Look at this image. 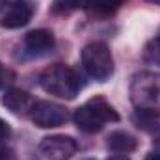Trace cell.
Instances as JSON below:
<instances>
[{"instance_id":"cell-3","label":"cell","mask_w":160,"mask_h":160,"mask_svg":"<svg viewBox=\"0 0 160 160\" xmlns=\"http://www.w3.org/2000/svg\"><path fill=\"white\" fill-rule=\"evenodd\" d=\"M130 101L140 112L160 116V75L140 73L130 84Z\"/></svg>"},{"instance_id":"cell-6","label":"cell","mask_w":160,"mask_h":160,"mask_svg":"<svg viewBox=\"0 0 160 160\" xmlns=\"http://www.w3.org/2000/svg\"><path fill=\"white\" fill-rule=\"evenodd\" d=\"M30 118L39 128H56L67 121V110L56 102L38 101L30 112Z\"/></svg>"},{"instance_id":"cell-16","label":"cell","mask_w":160,"mask_h":160,"mask_svg":"<svg viewBox=\"0 0 160 160\" xmlns=\"http://www.w3.org/2000/svg\"><path fill=\"white\" fill-rule=\"evenodd\" d=\"M145 160H160V153H155V151H151V153L145 157Z\"/></svg>"},{"instance_id":"cell-2","label":"cell","mask_w":160,"mask_h":160,"mask_svg":"<svg viewBox=\"0 0 160 160\" xmlns=\"http://www.w3.org/2000/svg\"><path fill=\"white\" fill-rule=\"evenodd\" d=\"M39 84L47 93L60 97V99H67V101L75 99L80 91L78 75L63 63H54V65L47 67L41 73Z\"/></svg>"},{"instance_id":"cell-11","label":"cell","mask_w":160,"mask_h":160,"mask_svg":"<svg viewBox=\"0 0 160 160\" xmlns=\"http://www.w3.org/2000/svg\"><path fill=\"white\" fill-rule=\"evenodd\" d=\"M125 0H88V8L91 9L93 15H101V17H108L112 13H116L121 8Z\"/></svg>"},{"instance_id":"cell-19","label":"cell","mask_w":160,"mask_h":160,"mask_svg":"<svg viewBox=\"0 0 160 160\" xmlns=\"http://www.w3.org/2000/svg\"><path fill=\"white\" fill-rule=\"evenodd\" d=\"M149 2H153V4H160V0H149Z\"/></svg>"},{"instance_id":"cell-1","label":"cell","mask_w":160,"mask_h":160,"mask_svg":"<svg viewBox=\"0 0 160 160\" xmlns=\"http://www.w3.org/2000/svg\"><path fill=\"white\" fill-rule=\"evenodd\" d=\"M73 119L82 132H99L106 123L119 121V114L104 97H91L75 110Z\"/></svg>"},{"instance_id":"cell-7","label":"cell","mask_w":160,"mask_h":160,"mask_svg":"<svg viewBox=\"0 0 160 160\" xmlns=\"http://www.w3.org/2000/svg\"><path fill=\"white\" fill-rule=\"evenodd\" d=\"M78 145L71 136H47L43 138V142L39 143L41 155L47 160H69L75 153H77Z\"/></svg>"},{"instance_id":"cell-20","label":"cell","mask_w":160,"mask_h":160,"mask_svg":"<svg viewBox=\"0 0 160 160\" xmlns=\"http://www.w3.org/2000/svg\"><path fill=\"white\" fill-rule=\"evenodd\" d=\"M84 160H93V158H84Z\"/></svg>"},{"instance_id":"cell-10","label":"cell","mask_w":160,"mask_h":160,"mask_svg":"<svg viewBox=\"0 0 160 160\" xmlns=\"http://www.w3.org/2000/svg\"><path fill=\"white\" fill-rule=\"evenodd\" d=\"M136 147H138V140L125 130H114L108 136V149H112L114 153L127 155V153H132Z\"/></svg>"},{"instance_id":"cell-9","label":"cell","mask_w":160,"mask_h":160,"mask_svg":"<svg viewBox=\"0 0 160 160\" xmlns=\"http://www.w3.org/2000/svg\"><path fill=\"white\" fill-rule=\"evenodd\" d=\"M24 47L32 54H45L54 47V36L50 30H45V28L32 30L24 38Z\"/></svg>"},{"instance_id":"cell-13","label":"cell","mask_w":160,"mask_h":160,"mask_svg":"<svg viewBox=\"0 0 160 160\" xmlns=\"http://www.w3.org/2000/svg\"><path fill=\"white\" fill-rule=\"evenodd\" d=\"M15 78V75H13V71L11 69H8L6 65H2L0 63V89H4L6 86H9L11 82Z\"/></svg>"},{"instance_id":"cell-14","label":"cell","mask_w":160,"mask_h":160,"mask_svg":"<svg viewBox=\"0 0 160 160\" xmlns=\"http://www.w3.org/2000/svg\"><path fill=\"white\" fill-rule=\"evenodd\" d=\"M0 160H17L15 151H13V149H9V147L0 145Z\"/></svg>"},{"instance_id":"cell-12","label":"cell","mask_w":160,"mask_h":160,"mask_svg":"<svg viewBox=\"0 0 160 160\" xmlns=\"http://www.w3.org/2000/svg\"><path fill=\"white\" fill-rule=\"evenodd\" d=\"M143 60L151 65H158L160 67V38L151 39L145 48H143Z\"/></svg>"},{"instance_id":"cell-15","label":"cell","mask_w":160,"mask_h":160,"mask_svg":"<svg viewBox=\"0 0 160 160\" xmlns=\"http://www.w3.org/2000/svg\"><path fill=\"white\" fill-rule=\"evenodd\" d=\"M9 134H11L9 125H8L4 119H0V142H2V140H8V138H9Z\"/></svg>"},{"instance_id":"cell-8","label":"cell","mask_w":160,"mask_h":160,"mask_svg":"<svg viewBox=\"0 0 160 160\" xmlns=\"http://www.w3.org/2000/svg\"><path fill=\"white\" fill-rule=\"evenodd\" d=\"M2 104L9 112H13L17 116H30V112H32V108H34L36 102L22 89H8L4 93V97H2Z\"/></svg>"},{"instance_id":"cell-5","label":"cell","mask_w":160,"mask_h":160,"mask_svg":"<svg viewBox=\"0 0 160 160\" xmlns=\"http://www.w3.org/2000/svg\"><path fill=\"white\" fill-rule=\"evenodd\" d=\"M36 13L34 0H0V26L2 28H21L32 21Z\"/></svg>"},{"instance_id":"cell-4","label":"cell","mask_w":160,"mask_h":160,"mask_svg":"<svg viewBox=\"0 0 160 160\" xmlns=\"http://www.w3.org/2000/svg\"><path fill=\"white\" fill-rule=\"evenodd\" d=\"M82 65L91 78L106 82L114 73V58L104 43H89L82 48Z\"/></svg>"},{"instance_id":"cell-18","label":"cell","mask_w":160,"mask_h":160,"mask_svg":"<svg viewBox=\"0 0 160 160\" xmlns=\"http://www.w3.org/2000/svg\"><path fill=\"white\" fill-rule=\"evenodd\" d=\"M108 160H130V158L125 157V155H114V157H110Z\"/></svg>"},{"instance_id":"cell-17","label":"cell","mask_w":160,"mask_h":160,"mask_svg":"<svg viewBox=\"0 0 160 160\" xmlns=\"http://www.w3.org/2000/svg\"><path fill=\"white\" fill-rule=\"evenodd\" d=\"M153 142H155V145H157V149H160V128L157 130V132H155V140H153Z\"/></svg>"}]
</instances>
